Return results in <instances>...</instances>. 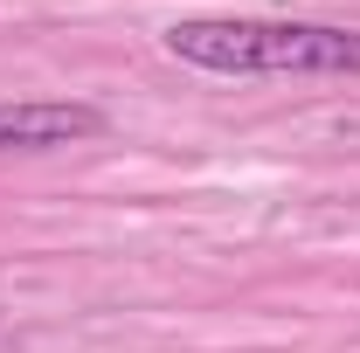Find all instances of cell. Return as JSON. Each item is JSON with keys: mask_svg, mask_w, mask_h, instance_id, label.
<instances>
[{"mask_svg": "<svg viewBox=\"0 0 360 353\" xmlns=\"http://www.w3.org/2000/svg\"><path fill=\"white\" fill-rule=\"evenodd\" d=\"M160 42L167 56L208 77H360V28H333V21L187 14Z\"/></svg>", "mask_w": 360, "mask_h": 353, "instance_id": "cell-1", "label": "cell"}, {"mask_svg": "<svg viewBox=\"0 0 360 353\" xmlns=\"http://www.w3.org/2000/svg\"><path fill=\"white\" fill-rule=\"evenodd\" d=\"M104 132V111L84 97H0V153H56Z\"/></svg>", "mask_w": 360, "mask_h": 353, "instance_id": "cell-2", "label": "cell"}]
</instances>
